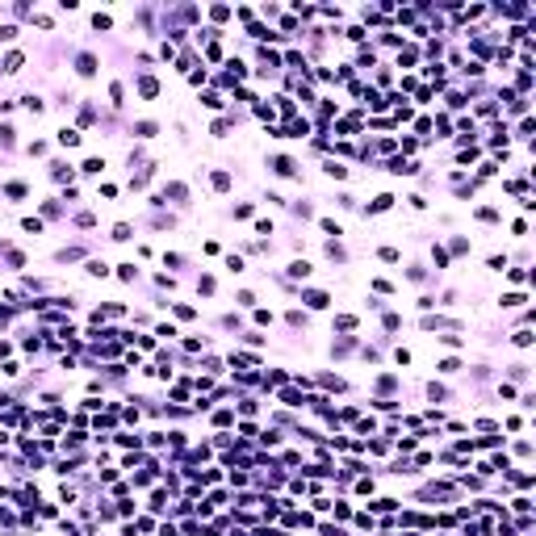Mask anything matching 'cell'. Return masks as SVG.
<instances>
[{
  "instance_id": "2",
  "label": "cell",
  "mask_w": 536,
  "mask_h": 536,
  "mask_svg": "<svg viewBox=\"0 0 536 536\" xmlns=\"http://www.w3.org/2000/svg\"><path fill=\"white\" fill-rule=\"evenodd\" d=\"M272 172H277V176H293V172H297V164L289 160V155H277V160H272Z\"/></svg>"
},
{
  "instance_id": "1",
  "label": "cell",
  "mask_w": 536,
  "mask_h": 536,
  "mask_svg": "<svg viewBox=\"0 0 536 536\" xmlns=\"http://www.w3.org/2000/svg\"><path fill=\"white\" fill-rule=\"evenodd\" d=\"M302 302L310 306V310H327V302H331V297L323 293V289H306V293H302Z\"/></svg>"
},
{
  "instance_id": "18",
  "label": "cell",
  "mask_w": 536,
  "mask_h": 536,
  "mask_svg": "<svg viewBox=\"0 0 536 536\" xmlns=\"http://www.w3.org/2000/svg\"><path fill=\"white\" fill-rule=\"evenodd\" d=\"M105 272H109V268H105L101 260H88V277H105Z\"/></svg>"
},
{
  "instance_id": "25",
  "label": "cell",
  "mask_w": 536,
  "mask_h": 536,
  "mask_svg": "<svg viewBox=\"0 0 536 536\" xmlns=\"http://www.w3.org/2000/svg\"><path fill=\"white\" fill-rule=\"evenodd\" d=\"M21 226H25L30 235H38V231H42V222H38V218H21Z\"/></svg>"
},
{
  "instance_id": "12",
  "label": "cell",
  "mask_w": 536,
  "mask_h": 536,
  "mask_svg": "<svg viewBox=\"0 0 536 536\" xmlns=\"http://www.w3.org/2000/svg\"><path fill=\"white\" fill-rule=\"evenodd\" d=\"M319 226H323V231H327V235H335V239H339V235H344V226H339V222H331V218H323Z\"/></svg>"
},
{
  "instance_id": "11",
  "label": "cell",
  "mask_w": 536,
  "mask_h": 536,
  "mask_svg": "<svg viewBox=\"0 0 536 536\" xmlns=\"http://www.w3.org/2000/svg\"><path fill=\"white\" fill-rule=\"evenodd\" d=\"M130 235H134V231H130V226H126V222H118V226H113V239H118V243H126V239H130Z\"/></svg>"
},
{
  "instance_id": "14",
  "label": "cell",
  "mask_w": 536,
  "mask_h": 536,
  "mask_svg": "<svg viewBox=\"0 0 536 536\" xmlns=\"http://www.w3.org/2000/svg\"><path fill=\"white\" fill-rule=\"evenodd\" d=\"M118 277H122V281H134L138 268H134V264H118Z\"/></svg>"
},
{
  "instance_id": "26",
  "label": "cell",
  "mask_w": 536,
  "mask_h": 536,
  "mask_svg": "<svg viewBox=\"0 0 536 536\" xmlns=\"http://www.w3.org/2000/svg\"><path fill=\"white\" fill-rule=\"evenodd\" d=\"M214 189H231V176H226V172H214Z\"/></svg>"
},
{
  "instance_id": "9",
  "label": "cell",
  "mask_w": 536,
  "mask_h": 536,
  "mask_svg": "<svg viewBox=\"0 0 536 536\" xmlns=\"http://www.w3.org/2000/svg\"><path fill=\"white\" fill-rule=\"evenodd\" d=\"M155 130H160L155 122H138V126H134V134H138V138H155Z\"/></svg>"
},
{
  "instance_id": "19",
  "label": "cell",
  "mask_w": 536,
  "mask_h": 536,
  "mask_svg": "<svg viewBox=\"0 0 536 536\" xmlns=\"http://www.w3.org/2000/svg\"><path fill=\"white\" fill-rule=\"evenodd\" d=\"M201 101H206L209 109H222V96H218V92H206V96H201Z\"/></svg>"
},
{
  "instance_id": "15",
  "label": "cell",
  "mask_w": 536,
  "mask_h": 536,
  "mask_svg": "<svg viewBox=\"0 0 536 536\" xmlns=\"http://www.w3.org/2000/svg\"><path fill=\"white\" fill-rule=\"evenodd\" d=\"M209 17H214V21H226V17H231V8H226V4H214V8H209Z\"/></svg>"
},
{
  "instance_id": "13",
  "label": "cell",
  "mask_w": 536,
  "mask_h": 536,
  "mask_svg": "<svg viewBox=\"0 0 536 536\" xmlns=\"http://www.w3.org/2000/svg\"><path fill=\"white\" fill-rule=\"evenodd\" d=\"M101 168H105V160H84V172H88V176H101Z\"/></svg>"
},
{
  "instance_id": "16",
  "label": "cell",
  "mask_w": 536,
  "mask_h": 536,
  "mask_svg": "<svg viewBox=\"0 0 536 536\" xmlns=\"http://www.w3.org/2000/svg\"><path fill=\"white\" fill-rule=\"evenodd\" d=\"M436 369H440V373H456V369H461V360H453V356H448V360H440Z\"/></svg>"
},
{
  "instance_id": "4",
  "label": "cell",
  "mask_w": 536,
  "mask_h": 536,
  "mask_svg": "<svg viewBox=\"0 0 536 536\" xmlns=\"http://www.w3.org/2000/svg\"><path fill=\"white\" fill-rule=\"evenodd\" d=\"M323 172H327V176H335V180H344V176H348V168H344V164H335V160L323 164Z\"/></svg>"
},
{
  "instance_id": "3",
  "label": "cell",
  "mask_w": 536,
  "mask_h": 536,
  "mask_svg": "<svg viewBox=\"0 0 536 536\" xmlns=\"http://www.w3.org/2000/svg\"><path fill=\"white\" fill-rule=\"evenodd\" d=\"M76 72L80 76H96V55H80L76 59Z\"/></svg>"
},
{
  "instance_id": "20",
  "label": "cell",
  "mask_w": 536,
  "mask_h": 536,
  "mask_svg": "<svg viewBox=\"0 0 536 536\" xmlns=\"http://www.w3.org/2000/svg\"><path fill=\"white\" fill-rule=\"evenodd\" d=\"M285 319H289V327H302V323H306V314H302V310H289Z\"/></svg>"
},
{
  "instance_id": "7",
  "label": "cell",
  "mask_w": 536,
  "mask_h": 536,
  "mask_svg": "<svg viewBox=\"0 0 536 536\" xmlns=\"http://www.w3.org/2000/svg\"><path fill=\"white\" fill-rule=\"evenodd\" d=\"M59 143H63V147H76V143H80V130H59Z\"/></svg>"
},
{
  "instance_id": "8",
  "label": "cell",
  "mask_w": 536,
  "mask_h": 536,
  "mask_svg": "<svg viewBox=\"0 0 536 536\" xmlns=\"http://www.w3.org/2000/svg\"><path fill=\"white\" fill-rule=\"evenodd\" d=\"M21 63H25V55H21V50H13V55L4 59V72H21Z\"/></svg>"
},
{
  "instance_id": "6",
  "label": "cell",
  "mask_w": 536,
  "mask_h": 536,
  "mask_svg": "<svg viewBox=\"0 0 536 536\" xmlns=\"http://www.w3.org/2000/svg\"><path fill=\"white\" fill-rule=\"evenodd\" d=\"M138 92H143V96H155V92H160V80H151V76H143V80H138Z\"/></svg>"
},
{
  "instance_id": "17",
  "label": "cell",
  "mask_w": 536,
  "mask_h": 536,
  "mask_svg": "<svg viewBox=\"0 0 536 536\" xmlns=\"http://www.w3.org/2000/svg\"><path fill=\"white\" fill-rule=\"evenodd\" d=\"M21 105H25L30 113H42V101H38V96H21Z\"/></svg>"
},
{
  "instance_id": "27",
  "label": "cell",
  "mask_w": 536,
  "mask_h": 536,
  "mask_svg": "<svg viewBox=\"0 0 536 536\" xmlns=\"http://www.w3.org/2000/svg\"><path fill=\"white\" fill-rule=\"evenodd\" d=\"M335 327H339V331H352L356 319H352V314H344V319H335Z\"/></svg>"
},
{
  "instance_id": "22",
  "label": "cell",
  "mask_w": 536,
  "mask_h": 536,
  "mask_svg": "<svg viewBox=\"0 0 536 536\" xmlns=\"http://www.w3.org/2000/svg\"><path fill=\"white\" fill-rule=\"evenodd\" d=\"M17 38V25H0V42H13Z\"/></svg>"
},
{
  "instance_id": "10",
  "label": "cell",
  "mask_w": 536,
  "mask_h": 536,
  "mask_svg": "<svg viewBox=\"0 0 536 536\" xmlns=\"http://www.w3.org/2000/svg\"><path fill=\"white\" fill-rule=\"evenodd\" d=\"M289 277H310V264H306V260H293V264H289Z\"/></svg>"
},
{
  "instance_id": "23",
  "label": "cell",
  "mask_w": 536,
  "mask_h": 536,
  "mask_svg": "<svg viewBox=\"0 0 536 536\" xmlns=\"http://www.w3.org/2000/svg\"><path fill=\"white\" fill-rule=\"evenodd\" d=\"M0 147H13V126H0Z\"/></svg>"
},
{
  "instance_id": "21",
  "label": "cell",
  "mask_w": 536,
  "mask_h": 536,
  "mask_svg": "<svg viewBox=\"0 0 536 536\" xmlns=\"http://www.w3.org/2000/svg\"><path fill=\"white\" fill-rule=\"evenodd\" d=\"M515 344H520V348H528V344H532V331H528V327H524V331H515Z\"/></svg>"
},
{
  "instance_id": "24",
  "label": "cell",
  "mask_w": 536,
  "mask_h": 536,
  "mask_svg": "<svg viewBox=\"0 0 536 536\" xmlns=\"http://www.w3.org/2000/svg\"><path fill=\"white\" fill-rule=\"evenodd\" d=\"M109 25H113V21H109L105 13H96V17H92V30H109Z\"/></svg>"
},
{
  "instance_id": "5",
  "label": "cell",
  "mask_w": 536,
  "mask_h": 536,
  "mask_svg": "<svg viewBox=\"0 0 536 536\" xmlns=\"http://www.w3.org/2000/svg\"><path fill=\"white\" fill-rule=\"evenodd\" d=\"M394 206V197L390 193H381V197H373V206H369V214H381V209H390Z\"/></svg>"
}]
</instances>
